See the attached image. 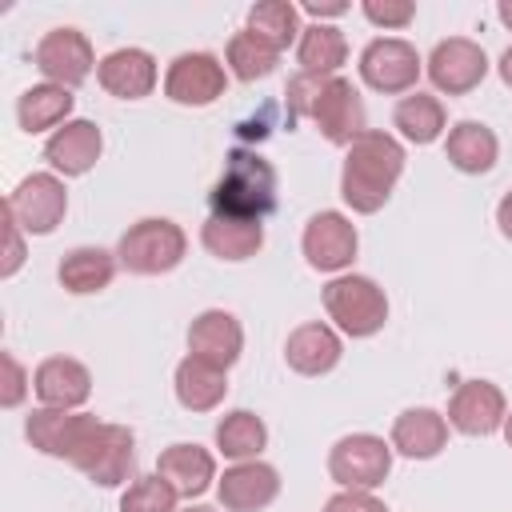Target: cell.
I'll use <instances>...</instances> for the list:
<instances>
[{"mask_svg": "<svg viewBox=\"0 0 512 512\" xmlns=\"http://www.w3.org/2000/svg\"><path fill=\"white\" fill-rule=\"evenodd\" d=\"M324 512H388V504L376 492H360V488H340L324 500Z\"/></svg>", "mask_w": 512, "mask_h": 512, "instance_id": "cell-38", "label": "cell"}, {"mask_svg": "<svg viewBox=\"0 0 512 512\" xmlns=\"http://www.w3.org/2000/svg\"><path fill=\"white\" fill-rule=\"evenodd\" d=\"M388 472H392V444L376 432H352L328 448V476L340 488L372 492L388 480Z\"/></svg>", "mask_w": 512, "mask_h": 512, "instance_id": "cell-6", "label": "cell"}, {"mask_svg": "<svg viewBox=\"0 0 512 512\" xmlns=\"http://www.w3.org/2000/svg\"><path fill=\"white\" fill-rule=\"evenodd\" d=\"M344 356V344H340V332L324 320H308L300 328L288 332L284 340V364L300 376H328Z\"/></svg>", "mask_w": 512, "mask_h": 512, "instance_id": "cell-19", "label": "cell"}, {"mask_svg": "<svg viewBox=\"0 0 512 512\" xmlns=\"http://www.w3.org/2000/svg\"><path fill=\"white\" fill-rule=\"evenodd\" d=\"M4 236H8V248H4V264H0V276H16L20 264H24V228L16 224V216L4 208Z\"/></svg>", "mask_w": 512, "mask_h": 512, "instance_id": "cell-39", "label": "cell"}, {"mask_svg": "<svg viewBox=\"0 0 512 512\" xmlns=\"http://www.w3.org/2000/svg\"><path fill=\"white\" fill-rule=\"evenodd\" d=\"M224 64H228V72H232L236 80L252 84V80H264V76L276 72L280 52H276L272 44H264L256 32L240 28V32H232V40H228V48H224Z\"/></svg>", "mask_w": 512, "mask_h": 512, "instance_id": "cell-33", "label": "cell"}, {"mask_svg": "<svg viewBox=\"0 0 512 512\" xmlns=\"http://www.w3.org/2000/svg\"><path fill=\"white\" fill-rule=\"evenodd\" d=\"M208 208L212 216L264 220L276 208V168L252 148H232L208 192Z\"/></svg>", "mask_w": 512, "mask_h": 512, "instance_id": "cell-2", "label": "cell"}, {"mask_svg": "<svg viewBox=\"0 0 512 512\" xmlns=\"http://www.w3.org/2000/svg\"><path fill=\"white\" fill-rule=\"evenodd\" d=\"M392 128L408 144H432V140H440L448 132V112H444L440 96H432V92H408L392 108Z\"/></svg>", "mask_w": 512, "mask_h": 512, "instance_id": "cell-29", "label": "cell"}, {"mask_svg": "<svg viewBox=\"0 0 512 512\" xmlns=\"http://www.w3.org/2000/svg\"><path fill=\"white\" fill-rule=\"evenodd\" d=\"M32 64L36 72L48 80V84H60V88H80L92 68L100 64L96 52H92V40L80 32V28H52L40 36L36 52H32Z\"/></svg>", "mask_w": 512, "mask_h": 512, "instance_id": "cell-9", "label": "cell"}, {"mask_svg": "<svg viewBox=\"0 0 512 512\" xmlns=\"http://www.w3.org/2000/svg\"><path fill=\"white\" fill-rule=\"evenodd\" d=\"M156 472L180 492V496H204L220 476H216V456L208 452V448H200V444H188V440H180V444H168L160 456H156Z\"/></svg>", "mask_w": 512, "mask_h": 512, "instance_id": "cell-23", "label": "cell"}, {"mask_svg": "<svg viewBox=\"0 0 512 512\" xmlns=\"http://www.w3.org/2000/svg\"><path fill=\"white\" fill-rule=\"evenodd\" d=\"M0 364H4L0 404H4V408H20V400H24V396H28V388H32V376H28V368H24L12 352H4V356H0Z\"/></svg>", "mask_w": 512, "mask_h": 512, "instance_id": "cell-37", "label": "cell"}, {"mask_svg": "<svg viewBox=\"0 0 512 512\" xmlns=\"http://www.w3.org/2000/svg\"><path fill=\"white\" fill-rule=\"evenodd\" d=\"M328 80L332 76H320V72H296L292 80H288V88H284V104H288V124H296V120H312V108H316V100H320V92L328 88Z\"/></svg>", "mask_w": 512, "mask_h": 512, "instance_id": "cell-35", "label": "cell"}, {"mask_svg": "<svg viewBox=\"0 0 512 512\" xmlns=\"http://www.w3.org/2000/svg\"><path fill=\"white\" fill-rule=\"evenodd\" d=\"M508 400L492 380H464L448 400V428L464 436H492L504 428Z\"/></svg>", "mask_w": 512, "mask_h": 512, "instance_id": "cell-14", "label": "cell"}, {"mask_svg": "<svg viewBox=\"0 0 512 512\" xmlns=\"http://www.w3.org/2000/svg\"><path fill=\"white\" fill-rule=\"evenodd\" d=\"M4 208L16 216L24 236H52L68 212V188L56 172H28L4 200Z\"/></svg>", "mask_w": 512, "mask_h": 512, "instance_id": "cell-8", "label": "cell"}, {"mask_svg": "<svg viewBox=\"0 0 512 512\" xmlns=\"http://www.w3.org/2000/svg\"><path fill=\"white\" fill-rule=\"evenodd\" d=\"M32 392L44 408H64L76 412L92 396V372L76 356H48L32 372Z\"/></svg>", "mask_w": 512, "mask_h": 512, "instance_id": "cell-17", "label": "cell"}, {"mask_svg": "<svg viewBox=\"0 0 512 512\" xmlns=\"http://www.w3.org/2000/svg\"><path fill=\"white\" fill-rule=\"evenodd\" d=\"M496 16H500L504 28H512V0H500V4H496Z\"/></svg>", "mask_w": 512, "mask_h": 512, "instance_id": "cell-43", "label": "cell"}, {"mask_svg": "<svg viewBox=\"0 0 512 512\" xmlns=\"http://www.w3.org/2000/svg\"><path fill=\"white\" fill-rule=\"evenodd\" d=\"M496 72H500V80L512 88V44L500 52V60H496Z\"/></svg>", "mask_w": 512, "mask_h": 512, "instance_id": "cell-42", "label": "cell"}, {"mask_svg": "<svg viewBox=\"0 0 512 512\" xmlns=\"http://www.w3.org/2000/svg\"><path fill=\"white\" fill-rule=\"evenodd\" d=\"M72 468L84 472L92 484L100 488H116L124 480H136V436L128 424H108V420H92V428L84 432Z\"/></svg>", "mask_w": 512, "mask_h": 512, "instance_id": "cell-5", "label": "cell"}, {"mask_svg": "<svg viewBox=\"0 0 512 512\" xmlns=\"http://www.w3.org/2000/svg\"><path fill=\"white\" fill-rule=\"evenodd\" d=\"M172 388H176L180 408H188V412H212V408L228 396V368L208 364V360H200V356L188 352V356L176 364Z\"/></svg>", "mask_w": 512, "mask_h": 512, "instance_id": "cell-25", "label": "cell"}, {"mask_svg": "<svg viewBox=\"0 0 512 512\" xmlns=\"http://www.w3.org/2000/svg\"><path fill=\"white\" fill-rule=\"evenodd\" d=\"M360 80L372 88V92H384V96H400V92H412L420 72H424V60L420 52L400 40V36H376L360 48Z\"/></svg>", "mask_w": 512, "mask_h": 512, "instance_id": "cell-7", "label": "cell"}, {"mask_svg": "<svg viewBox=\"0 0 512 512\" xmlns=\"http://www.w3.org/2000/svg\"><path fill=\"white\" fill-rule=\"evenodd\" d=\"M360 12L376 28H408L416 20V4L412 0H364Z\"/></svg>", "mask_w": 512, "mask_h": 512, "instance_id": "cell-36", "label": "cell"}, {"mask_svg": "<svg viewBox=\"0 0 512 512\" xmlns=\"http://www.w3.org/2000/svg\"><path fill=\"white\" fill-rule=\"evenodd\" d=\"M188 252V236L168 216H144L124 228L116 240V260L132 276H164L172 272Z\"/></svg>", "mask_w": 512, "mask_h": 512, "instance_id": "cell-3", "label": "cell"}, {"mask_svg": "<svg viewBox=\"0 0 512 512\" xmlns=\"http://www.w3.org/2000/svg\"><path fill=\"white\" fill-rule=\"evenodd\" d=\"M156 60L144 48H116L96 64V80L116 100H144L156 88Z\"/></svg>", "mask_w": 512, "mask_h": 512, "instance_id": "cell-21", "label": "cell"}, {"mask_svg": "<svg viewBox=\"0 0 512 512\" xmlns=\"http://www.w3.org/2000/svg\"><path fill=\"white\" fill-rule=\"evenodd\" d=\"M444 156H448V164H452L456 172H464V176H484V172L496 168L500 140H496V132H492L488 124H480V120H460V124H452L448 136H444Z\"/></svg>", "mask_w": 512, "mask_h": 512, "instance_id": "cell-24", "label": "cell"}, {"mask_svg": "<svg viewBox=\"0 0 512 512\" xmlns=\"http://www.w3.org/2000/svg\"><path fill=\"white\" fill-rule=\"evenodd\" d=\"M228 72L212 52H180L164 72V96L180 108H208L224 96Z\"/></svg>", "mask_w": 512, "mask_h": 512, "instance_id": "cell-10", "label": "cell"}, {"mask_svg": "<svg viewBox=\"0 0 512 512\" xmlns=\"http://www.w3.org/2000/svg\"><path fill=\"white\" fill-rule=\"evenodd\" d=\"M200 244L228 264L252 260L264 248V220H232V216H212L200 224Z\"/></svg>", "mask_w": 512, "mask_h": 512, "instance_id": "cell-26", "label": "cell"}, {"mask_svg": "<svg viewBox=\"0 0 512 512\" xmlns=\"http://www.w3.org/2000/svg\"><path fill=\"white\" fill-rule=\"evenodd\" d=\"M92 420H96V416H88V412H64V408H44V404H40V408L28 412L24 436H28V444H32L36 452L72 464V456H76L84 432L92 428Z\"/></svg>", "mask_w": 512, "mask_h": 512, "instance_id": "cell-16", "label": "cell"}, {"mask_svg": "<svg viewBox=\"0 0 512 512\" xmlns=\"http://www.w3.org/2000/svg\"><path fill=\"white\" fill-rule=\"evenodd\" d=\"M104 152V136L92 120H68L44 140V160L56 176H84L96 168Z\"/></svg>", "mask_w": 512, "mask_h": 512, "instance_id": "cell-18", "label": "cell"}, {"mask_svg": "<svg viewBox=\"0 0 512 512\" xmlns=\"http://www.w3.org/2000/svg\"><path fill=\"white\" fill-rule=\"evenodd\" d=\"M176 504H180V492L160 472L136 476L120 496V512H176Z\"/></svg>", "mask_w": 512, "mask_h": 512, "instance_id": "cell-34", "label": "cell"}, {"mask_svg": "<svg viewBox=\"0 0 512 512\" xmlns=\"http://www.w3.org/2000/svg\"><path fill=\"white\" fill-rule=\"evenodd\" d=\"M424 68H428V80H432L436 92H444V96H468L488 76V56H484V48L476 40L448 36V40H440L428 52Z\"/></svg>", "mask_w": 512, "mask_h": 512, "instance_id": "cell-11", "label": "cell"}, {"mask_svg": "<svg viewBox=\"0 0 512 512\" xmlns=\"http://www.w3.org/2000/svg\"><path fill=\"white\" fill-rule=\"evenodd\" d=\"M280 496V472L264 460H236L216 480V500L224 512H260Z\"/></svg>", "mask_w": 512, "mask_h": 512, "instance_id": "cell-15", "label": "cell"}, {"mask_svg": "<svg viewBox=\"0 0 512 512\" xmlns=\"http://www.w3.org/2000/svg\"><path fill=\"white\" fill-rule=\"evenodd\" d=\"M388 444L408 460H432L448 448V416H440L436 408H404L392 420Z\"/></svg>", "mask_w": 512, "mask_h": 512, "instance_id": "cell-22", "label": "cell"}, {"mask_svg": "<svg viewBox=\"0 0 512 512\" xmlns=\"http://www.w3.org/2000/svg\"><path fill=\"white\" fill-rule=\"evenodd\" d=\"M300 12H308L316 24H324L328 16H344V12H348V4H344V0H332V4H320V0H304V4H300Z\"/></svg>", "mask_w": 512, "mask_h": 512, "instance_id": "cell-40", "label": "cell"}, {"mask_svg": "<svg viewBox=\"0 0 512 512\" xmlns=\"http://www.w3.org/2000/svg\"><path fill=\"white\" fill-rule=\"evenodd\" d=\"M72 104H76V96H72V88H60V84H32V88H24L20 92V100H16V120H20V128L28 132V136H36V132H56V128H64L68 120H72Z\"/></svg>", "mask_w": 512, "mask_h": 512, "instance_id": "cell-28", "label": "cell"}, {"mask_svg": "<svg viewBox=\"0 0 512 512\" xmlns=\"http://www.w3.org/2000/svg\"><path fill=\"white\" fill-rule=\"evenodd\" d=\"M404 172V144L392 132L368 128L344 148V168H340V196L352 212L372 216L388 204L396 180Z\"/></svg>", "mask_w": 512, "mask_h": 512, "instance_id": "cell-1", "label": "cell"}, {"mask_svg": "<svg viewBox=\"0 0 512 512\" xmlns=\"http://www.w3.org/2000/svg\"><path fill=\"white\" fill-rule=\"evenodd\" d=\"M496 224H500L504 240H512V192L500 196V204H496Z\"/></svg>", "mask_w": 512, "mask_h": 512, "instance_id": "cell-41", "label": "cell"}, {"mask_svg": "<svg viewBox=\"0 0 512 512\" xmlns=\"http://www.w3.org/2000/svg\"><path fill=\"white\" fill-rule=\"evenodd\" d=\"M300 248H304L308 268H316V272H344L356 260L360 232H356V224L344 212H332L328 208V212H316L304 224Z\"/></svg>", "mask_w": 512, "mask_h": 512, "instance_id": "cell-13", "label": "cell"}, {"mask_svg": "<svg viewBox=\"0 0 512 512\" xmlns=\"http://www.w3.org/2000/svg\"><path fill=\"white\" fill-rule=\"evenodd\" d=\"M116 268H120L116 252L96 248V244H80V248H68V252L60 256L56 276H60L64 292H72V296H92V292H104V288L112 284Z\"/></svg>", "mask_w": 512, "mask_h": 512, "instance_id": "cell-27", "label": "cell"}, {"mask_svg": "<svg viewBox=\"0 0 512 512\" xmlns=\"http://www.w3.org/2000/svg\"><path fill=\"white\" fill-rule=\"evenodd\" d=\"M184 512H216V508H208V504H192V508H184Z\"/></svg>", "mask_w": 512, "mask_h": 512, "instance_id": "cell-45", "label": "cell"}, {"mask_svg": "<svg viewBox=\"0 0 512 512\" xmlns=\"http://www.w3.org/2000/svg\"><path fill=\"white\" fill-rule=\"evenodd\" d=\"M212 436H216V452L228 456L232 464L236 460H260V452L268 444V424L248 408H232L220 416Z\"/></svg>", "mask_w": 512, "mask_h": 512, "instance_id": "cell-30", "label": "cell"}, {"mask_svg": "<svg viewBox=\"0 0 512 512\" xmlns=\"http://www.w3.org/2000/svg\"><path fill=\"white\" fill-rule=\"evenodd\" d=\"M324 312L328 320L352 336V340H364V336H376L388 320V296L384 288L372 280V276H360V272H340L324 284Z\"/></svg>", "mask_w": 512, "mask_h": 512, "instance_id": "cell-4", "label": "cell"}, {"mask_svg": "<svg viewBox=\"0 0 512 512\" xmlns=\"http://www.w3.org/2000/svg\"><path fill=\"white\" fill-rule=\"evenodd\" d=\"M312 124L328 144L348 148L356 136L368 132V108L360 100V88L348 76H332L312 108Z\"/></svg>", "mask_w": 512, "mask_h": 512, "instance_id": "cell-12", "label": "cell"}, {"mask_svg": "<svg viewBox=\"0 0 512 512\" xmlns=\"http://www.w3.org/2000/svg\"><path fill=\"white\" fill-rule=\"evenodd\" d=\"M296 60H300V72L336 76V68L348 60V40L336 24H308L296 40Z\"/></svg>", "mask_w": 512, "mask_h": 512, "instance_id": "cell-31", "label": "cell"}, {"mask_svg": "<svg viewBox=\"0 0 512 512\" xmlns=\"http://www.w3.org/2000/svg\"><path fill=\"white\" fill-rule=\"evenodd\" d=\"M188 352L208 360V364H220V368H232L244 352V328L232 312L224 308H204L192 324H188Z\"/></svg>", "mask_w": 512, "mask_h": 512, "instance_id": "cell-20", "label": "cell"}, {"mask_svg": "<svg viewBox=\"0 0 512 512\" xmlns=\"http://www.w3.org/2000/svg\"><path fill=\"white\" fill-rule=\"evenodd\" d=\"M500 432H504V444H508V448H512V412H508V416H504V428H500Z\"/></svg>", "mask_w": 512, "mask_h": 512, "instance_id": "cell-44", "label": "cell"}, {"mask_svg": "<svg viewBox=\"0 0 512 512\" xmlns=\"http://www.w3.org/2000/svg\"><path fill=\"white\" fill-rule=\"evenodd\" d=\"M248 32H256L264 44L284 52L288 44L300 40V8L292 0H260L248 8Z\"/></svg>", "mask_w": 512, "mask_h": 512, "instance_id": "cell-32", "label": "cell"}]
</instances>
